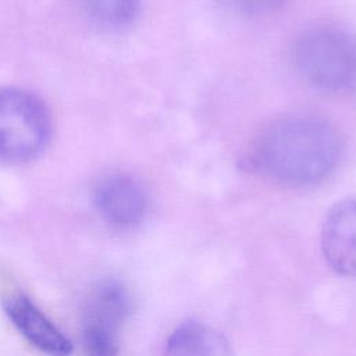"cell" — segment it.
<instances>
[{"mask_svg":"<svg viewBox=\"0 0 356 356\" xmlns=\"http://www.w3.org/2000/svg\"><path fill=\"white\" fill-rule=\"evenodd\" d=\"M342 154L338 131L324 120L295 115L268 125L252 157L256 170L281 184L305 186L328 177Z\"/></svg>","mask_w":356,"mask_h":356,"instance_id":"6da1fadb","label":"cell"},{"mask_svg":"<svg viewBox=\"0 0 356 356\" xmlns=\"http://www.w3.org/2000/svg\"><path fill=\"white\" fill-rule=\"evenodd\" d=\"M299 74L314 88L339 92L356 83V39L338 28L302 33L292 50Z\"/></svg>","mask_w":356,"mask_h":356,"instance_id":"7a4b0ae2","label":"cell"},{"mask_svg":"<svg viewBox=\"0 0 356 356\" xmlns=\"http://www.w3.org/2000/svg\"><path fill=\"white\" fill-rule=\"evenodd\" d=\"M50 135V113L40 99L24 89L0 90V160L28 163L44 150Z\"/></svg>","mask_w":356,"mask_h":356,"instance_id":"3957f363","label":"cell"},{"mask_svg":"<svg viewBox=\"0 0 356 356\" xmlns=\"http://www.w3.org/2000/svg\"><path fill=\"white\" fill-rule=\"evenodd\" d=\"M131 300L117 282L102 284L88 300L83 316V341L90 353L117 352V332L128 317Z\"/></svg>","mask_w":356,"mask_h":356,"instance_id":"277c9868","label":"cell"},{"mask_svg":"<svg viewBox=\"0 0 356 356\" xmlns=\"http://www.w3.org/2000/svg\"><path fill=\"white\" fill-rule=\"evenodd\" d=\"M95 202L100 216L117 228L135 227L147 210L143 186L127 174H113L102 179L95 192Z\"/></svg>","mask_w":356,"mask_h":356,"instance_id":"5b68a950","label":"cell"},{"mask_svg":"<svg viewBox=\"0 0 356 356\" xmlns=\"http://www.w3.org/2000/svg\"><path fill=\"white\" fill-rule=\"evenodd\" d=\"M321 250L327 264L342 275H356V197L338 202L321 229Z\"/></svg>","mask_w":356,"mask_h":356,"instance_id":"8992f818","label":"cell"},{"mask_svg":"<svg viewBox=\"0 0 356 356\" xmlns=\"http://www.w3.org/2000/svg\"><path fill=\"white\" fill-rule=\"evenodd\" d=\"M4 312L18 332L35 348L50 355L72 352L71 341L25 295H13L4 300Z\"/></svg>","mask_w":356,"mask_h":356,"instance_id":"52a82bcc","label":"cell"},{"mask_svg":"<svg viewBox=\"0 0 356 356\" xmlns=\"http://www.w3.org/2000/svg\"><path fill=\"white\" fill-rule=\"evenodd\" d=\"M170 355H227L228 341L217 331L197 321H185L167 341Z\"/></svg>","mask_w":356,"mask_h":356,"instance_id":"ba28073f","label":"cell"},{"mask_svg":"<svg viewBox=\"0 0 356 356\" xmlns=\"http://www.w3.org/2000/svg\"><path fill=\"white\" fill-rule=\"evenodd\" d=\"M89 18L107 29L128 26L136 17L139 0H78Z\"/></svg>","mask_w":356,"mask_h":356,"instance_id":"9c48e42d","label":"cell"},{"mask_svg":"<svg viewBox=\"0 0 356 356\" xmlns=\"http://www.w3.org/2000/svg\"><path fill=\"white\" fill-rule=\"evenodd\" d=\"M236 11L246 15H264L277 10L284 0H227Z\"/></svg>","mask_w":356,"mask_h":356,"instance_id":"30bf717a","label":"cell"}]
</instances>
